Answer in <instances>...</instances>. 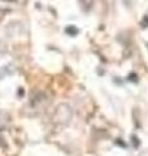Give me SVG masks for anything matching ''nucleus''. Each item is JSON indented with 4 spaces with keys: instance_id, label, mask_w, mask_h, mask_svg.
Instances as JSON below:
<instances>
[{
    "instance_id": "f257e3e1",
    "label": "nucleus",
    "mask_w": 148,
    "mask_h": 156,
    "mask_svg": "<svg viewBox=\"0 0 148 156\" xmlns=\"http://www.w3.org/2000/svg\"><path fill=\"white\" fill-rule=\"evenodd\" d=\"M72 117H73V111H72L70 105L62 103V104H58L56 107L55 115H53V120H55L57 124L66 125L72 121Z\"/></svg>"
},
{
    "instance_id": "f03ea898",
    "label": "nucleus",
    "mask_w": 148,
    "mask_h": 156,
    "mask_svg": "<svg viewBox=\"0 0 148 156\" xmlns=\"http://www.w3.org/2000/svg\"><path fill=\"white\" fill-rule=\"evenodd\" d=\"M5 122H7V117H5V115H4L3 112H0V129L4 128Z\"/></svg>"
},
{
    "instance_id": "7ed1b4c3",
    "label": "nucleus",
    "mask_w": 148,
    "mask_h": 156,
    "mask_svg": "<svg viewBox=\"0 0 148 156\" xmlns=\"http://www.w3.org/2000/svg\"><path fill=\"white\" fill-rule=\"evenodd\" d=\"M4 50H5V44H4V43L0 41V52H3Z\"/></svg>"
},
{
    "instance_id": "20e7f679",
    "label": "nucleus",
    "mask_w": 148,
    "mask_h": 156,
    "mask_svg": "<svg viewBox=\"0 0 148 156\" xmlns=\"http://www.w3.org/2000/svg\"><path fill=\"white\" fill-rule=\"evenodd\" d=\"M4 2H12V0H4Z\"/></svg>"
}]
</instances>
